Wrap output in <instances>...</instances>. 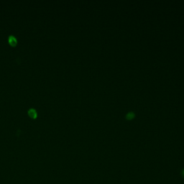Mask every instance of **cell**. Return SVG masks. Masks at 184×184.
I'll return each mask as SVG.
<instances>
[{"label": "cell", "mask_w": 184, "mask_h": 184, "mask_svg": "<svg viewBox=\"0 0 184 184\" xmlns=\"http://www.w3.org/2000/svg\"><path fill=\"white\" fill-rule=\"evenodd\" d=\"M181 175L182 177H183V178H184V169H183V170H181Z\"/></svg>", "instance_id": "cell-3"}, {"label": "cell", "mask_w": 184, "mask_h": 184, "mask_svg": "<svg viewBox=\"0 0 184 184\" xmlns=\"http://www.w3.org/2000/svg\"><path fill=\"white\" fill-rule=\"evenodd\" d=\"M27 114L29 115V117H31L32 119H35L37 117V111L35 109H33V108H30V109H28Z\"/></svg>", "instance_id": "cell-2"}, {"label": "cell", "mask_w": 184, "mask_h": 184, "mask_svg": "<svg viewBox=\"0 0 184 184\" xmlns=\"http://www.w3.org/2000/svg\"><path fill=\"white\" fill-rule=\"evenodd\" d=\"M8 42L12 46H16V45L18 44V39H17V37L15 35H11L8 37Z\"/></svg>", "instance_id": "cell-1"}]
</instances>
